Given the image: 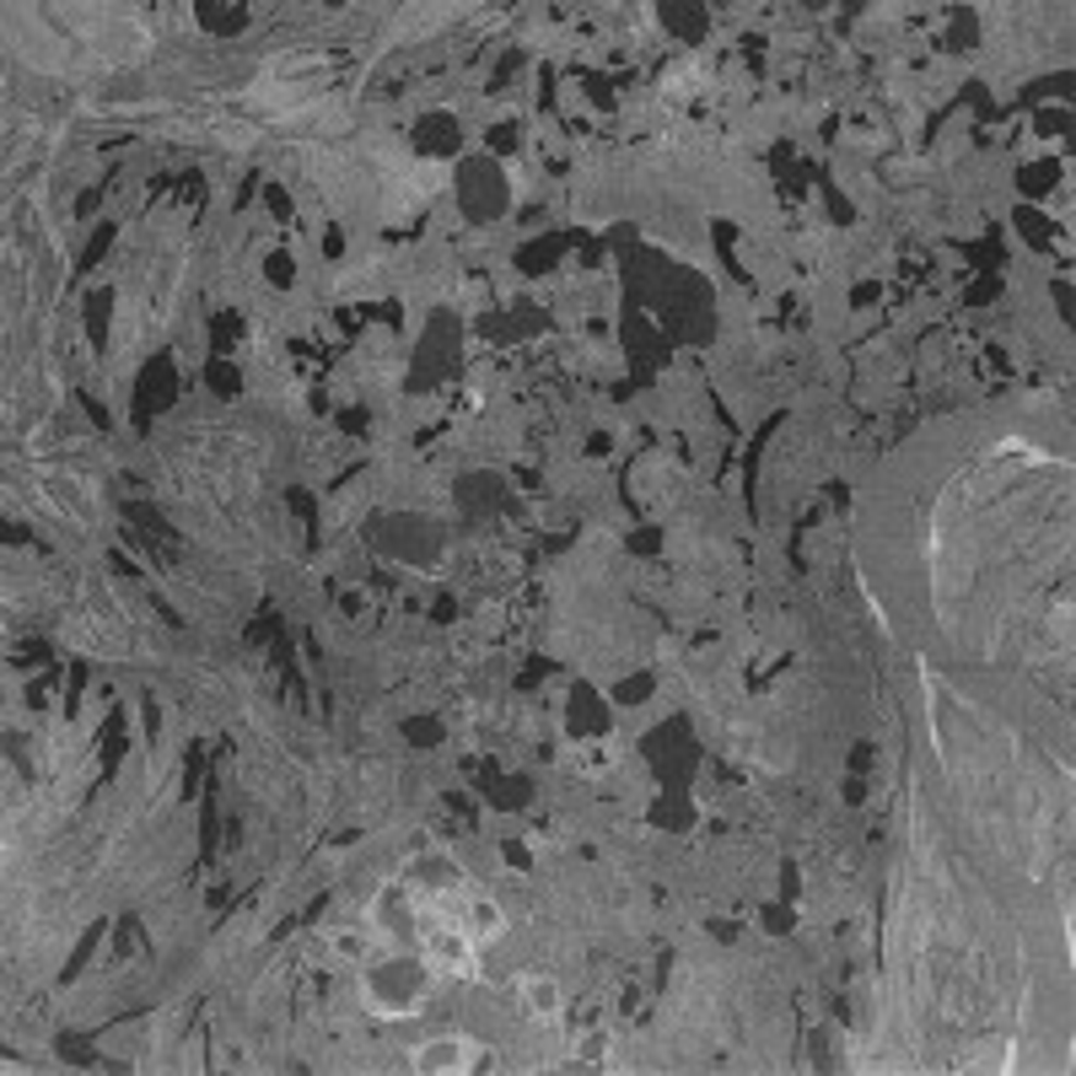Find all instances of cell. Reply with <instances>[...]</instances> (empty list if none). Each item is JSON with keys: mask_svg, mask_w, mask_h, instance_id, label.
Here are the masks:
<instances>
[{"mask_svg": "<svg viewBox=\"0 0 1076 1076\" xmlns=\"http://www.w3.org/2000/svg\"><path fill=\"white\" fill-rule=\"evenodd\" d=\"M474 1061H479V1050L463 1044V1039H437V1044H420V1050L409 1055L415 1072H463V1066H474Z\"/></svg>", "mask_w": 1076, "mask_h": 1076, "instance_id": "6da1fadb", "label": "cell"}, {"mask_svg": "<svg viewBox=\"0 0 1076 1076\" xmlns=\"http://www.w3.org/2000/svg\"><path fill=\"white\" fill-rule=\"evenodd\" d=\"M523 1006H528L534 1017H543V1023H554V1017H560V1006H565V995H560L554 980L534 975V980H523Z\"/></svg>", "mask_w": 1076, "mask_h": 1076, "instance_id": "7a4b0ae2", "label": "cell"}]
</instances>
